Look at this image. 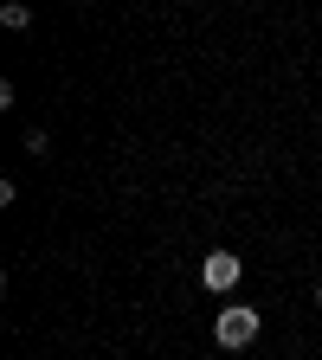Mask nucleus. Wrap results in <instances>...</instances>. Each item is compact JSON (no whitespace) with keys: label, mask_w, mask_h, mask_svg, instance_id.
<instances>
[{"label":"nucleus","mask_w":322,"mask_h":360,"mask_svg":"<svg viewBox=\"0 0 322 360\" xmlns=\"http://www.w3.org/2000/svg\"><path fill=\"white\" fill-rule=\"evenodd\" d=\"M0 26H13V32H20V26H32V7H20V0H7V7H0Z\"/></svg>","instance_id":"7ed1b4c3"},{"label":"nucleus","mask_w":322,"mask_h":360,"mask_svg":"<svg viewBox=\"0 0 322 360\" xmlns=\"http://www.w3.org/2000/svg\"><path fill=\"white\" fill-rule=\"evenodd\" d=\"M239 277H245V257H239V251H206V264H200V283H206L213 296H225Z\"/></svg>","instance_id":"f03ea898"},{"label":"nucleus","mask_w":322,"mask_h":360,"mask_svg":"<svg viewBox=\"0 0 322 360\" xmlns=\"http://www.w3.org/2000/svg\"><path fill=\"white\" fill-rule=\"evenodd\" d=\"M258 328H264V315H258L252 302H233V309H219L213 341H219L225 354H239V347H252V341H258Z\"/></svg>","instance_id":"f257e3e1"}]
</instances>
